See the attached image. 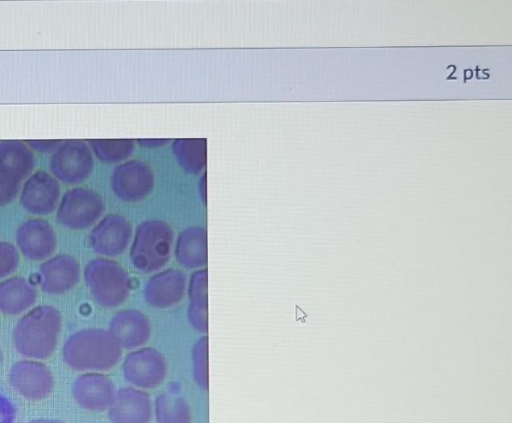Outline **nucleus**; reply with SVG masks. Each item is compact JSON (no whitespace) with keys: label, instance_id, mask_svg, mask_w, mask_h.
Returning <instances> with one entry per match:
<instances>
[{"label":"nucleus","instance_id":"obj_1","mask_svg":"<svg viewBox=\"0 0 512 423\" xmlns=\"http://www.w3.org/2000/svg\"><path fill=\"white\" fill-rule=\"evenodd\" d=\"M122 350L108 329L85 328L66 339L62 359L73 370L104 373L117 366Z\"/></svg>","mask_w":512,"mask_h":423},{"label":"nucleus","instance_id":"obj_2","mask_svg":"<svg viewBox=\"0 0 512 423\" xmlns=\"http://www.w3.org/2000/svg\"><path fill=\"white\" fill-rule=\"evenodd\" d=\"M61 329L62 317L57 308L35 306L18 319L12 333L14 348L26 359L45 360L56 350Z\"/></svg>","mask_w":512,"mask_h":423},{"label":"nucleus","instance_id":"obj_3","mask_svg":"<svg viewBox=\"0 0 512 423\" xmlns=\"http://www.w3.org/2000/svg\"><path fill=\"white\" fill-rule=\"evenodd\" d=\"M173 244L174 231L168 223L144 221L135 231L129 252L130 263L140 273H156L169 261Z\"/></svg>","mask_w":512,"mask_h":423},{"label":"nucleus","instance_id":"obj_4","mask_svg":"<svg viewBox=\"0 0 512 423\" xmlns=\"http://www.w3.org/2000/svg\"><path fill=\"white\" fill-rule=\"evenodd\" d=\"M83 276L92 298L103 308L122 305L131 292L129 274L113 259L98 257L90 260Z\"/></svg>","mask_w":512,"mask_h":423},{"label":"nucleus","instance_id":"obj_5","mask_svg":"<svg viewBox=\"0 0 512 423\" xmlns=\"http://www.w3.org/2000/svg\"><path fill=\"white\" fill-rule=\"evenodd\" d=\"M105 211L102 196L87 187H74L60 198L56 221L70 230H86L94 226Z\"/></svg>","mask_w":512,"mask_h":423},{"label":"nucleus","instance_id":"obj_6","mask_svg":"<svg viewBox=\"0 0 512 423\" xmlns=\"http://www.w3.org/2000/svg\"><path fill=\"white\" fill-rule=\"evenodd\" d=\"M52 175L66 185H78L92 173L94 158L90 146L82 140H64L49 160Z\"/></svg>","mask_w":512,"mask_h":423},{"label":"nucleus","instance_id":"obj_7","mask_svg":"<svg viewBox=\"0 0 512 423\" xmlns=\"http://www.w3.org/2000/svg\"><path fill=\"white\" fill-rule=\"evenodd\" d=\"M124 379L132 387L151 390L160 386L167 375L163 354L153 347H141L128 353L122 363Z\"/></svg>","mask_w":512,"mask_h":423},{"label":"nucleus","instance_id":"obj_8","mask_svg":"<svg viewBox=\"0 0 512 423\" xmlns=\"http://www.w3.org/2000/svg\"><path fill=\"white\" fill-rule=\"evenodd\" d=\"M110 183L113 193L121 201L134 203L142 201L151 193L155 176L146 162L131 159L114 168Z\"/></svg>","mask_w":512,"mask_h":423},{"label":"nucleus","instance_id":"obj_9","mask_svg":"<svg viewBox=\"0 0 512 423\" xmlns=\"http://www.w3.org/2000/svg\"><path fill=\"white\" fill-rule=\"evenodd\" d=\"M10 385L25 399L40 401L48 397L55 385L51 369L44 362L34 359L18 360L8 373Z\"/></svg>","mask_w":512,"mask_h":423},{"label":"nucleus","instance_id":"obj_10","mask_svg":"<svg viewBox=\"0 0 512 423\" xmlns=\"http://www.w3.org/2000/svg\"><path fill=\"white\" fill-rule=\"evenodd\" d=\"M132 239L131 223L120 214H108L101 218L89 234L93 252L103 258L122 255Z\"/></svg>","mask_w":512,"mask_h":423},{"label":"nucleus","instance_id":"obj_11","mask_svg":"<svg viewBox=\"0 0 512 423\" xmlns=\"http://www.w3.org/2000/svg\"><path fill=\"white\" fill-rule=\"evenodd\" d=\"M16 247L29 261L43 262L54 255L57 235L45 219L36 217L23 221L15 234Z\"/></svg>","mask_w":512,"mask_h":423},{"label":"nucleus","instance_id":"obj_12","mask_svg":"<svg viewBox=\"0 0 512 423\" xmlns=\"http://www.w3.org/2000/svg\"><path fill=\"white\" fill-rule=\"evenodd\" d=\"M59 181L46 171L38 170L26 178L20 193L21 207L36 216L53 213L60 201Z\"/></svg>","mask_w":512,"mask_h":423},{"label":"nucleus","instance_id":"obj_13","mask_svg":"<svg viewBox=\"0 0 512 423\" xmlns=\"http://www.w3.org/2000/svg\"><path fill=\"white\" fill-rule=\"evenodd\" d=\"M117 389L112 379L102 372H84L72 383L71 394L82 408L93 412L108 411Z\"/></svg>","mask_w":512,"mask_h":423},{"label":"nucleus","instance_id":"obj_14","mask_svg":"<svg viewBox=\"0 0 512 423\" xmlns=\"http://www.w3.org/2000/svg\"><path fill=\"white\" fill-rule=\"evenodd\" d=\"M41 290L48 295H62L79 283L81 267L69 254H56L43 261L38 270Z\"/></svg>","mask_w":512,"mask_h":423},{"label":"nucleus","instance_id":"obj_15","mask_svg":"<svg viewBox=\"0 0 512 423\" xmlns=\"http://www.w3.org/2000/svg\"><path fill=\"white\" fill-rule=\"evenodd\" d=\"M185 274L174 268L156 272L144 286L146 303L157 309H169L180 303L185 295Z\"/></svg>","mask_w":512,"mask_h":423},{"label":"nucleus","instance_id":"obj_16","mask_svg":"<svg viewBox=\"0 0 512 423\" xmlns=\"http://www.w3.org/2000/svg\"><path fill=\"white\" fill-rule=\"evenodd\" d=\"M153 415L150 395L132 386L117 390L114 403L108 410L111 423H150Z\"/></svg>","mask_w":512,"mask_h":423},{"label":"nucleus","instance_id":"obj_17","mask_svg":"<svg viewBox=\"0 0 512 423\" xmlns=\"http://www.w3.org/2000/svg\"><path fill=\"white\" fill-rule=\"evenodd\" d=\"M108 330L121 348L126 350L143 347L151 336L149 318L136 309H123L115 313Z\"/></svg>","mask_w":512,"mask_h":423},{"label":"nucleus","instance_id":"obj_18","mask_svg":"<svg viewBox=\"0 0 512 423\" xmlns=\"http://www.w3.org/2000/svg\"><path fill=\"white\" fill-rule=\"evenodd\" d=\"M174 255L185 269H203L208 261L206 229L200 226L184 229L175 241Z\"/></svg>","mask_w":512,"mask_h":423},{"label":"nucleus","instance_id":"obj_19","mask_svg":"<svg viewBox=\"0 0 512 423\" xmlns=\"http://www.w3.org/2000/svg\"><path fill=\"white\" fill-rule=\"evenodd\" d=\"M37 298V288L24 277L12 276L0 281V312L5 315L26 313Z\"/></svg>","mask_w":512,"mask_h":423},{"label":"nucleus","instance_id":"obj_20","mask_svg":"<svg viewBox=\"0 0 512 423\" xmlns=\"http://www.w3.org/2000/svg\"><path fill=\"white\" fill-rule=\"evenodd\" d=\"M189 305L187 319L198 332L208 331V272L206 268L195 270L188 282Z\"/></svg>","mask_w":512,"mask_h":423},{"label":"nucleus","instance_id":"obj_21","mask_svg":"<svg viewBox=\"0 0 512 423\" xmlns=\"http://www.w3.org/2000/svg\"><path fill=\"white\" fill-rule=\"evenodd\" d=\"M34 163V154L27 144L18 140L0 142V170L23 181L32 174Z\"/></svg>","mask_w":512,"mask_h":423},{"label":"nucleus","instance_id":"obj_22","mask_svg":"<svg viewBox=\"0 0 512 423\" xmlns=\"http://www.w3.org/2000/svg\"><path fill=\"white\" fill-rule=\"evenodd\" d=\"M153 412L157 423H191L188 401L178 395L162 393L154 401Z\"/></svg>","mask_w":512,"mask_h":423},{"label":"nucleus","instance_id":"obj_23","mask_svg":"<svg viewBox=\"0 0 512 423\" xmlns=\"http://www.w3.org/2000/svg\"><path fill=\"white\" fill-rule=\"evenodd\" d=\"M178 164L187 173L197 174L206 165V140L177 139L172 145Z\"/></svg>","mask_w":512,"mask_h":423},{"label":"nucleus","instance_id":"obj_24","mask_svg":"<svg viewBox=\"0 0 512 423\" xmlns=\"http://www.w3.org/2000/svg\"><path fill=\"white\" fill-rule=\"evenodd\" d=\"M88 142L97 159L110 164L126 160L135 148L131 139H91Z\"/></svg>","mask_w":512,"mask_h":423},{"label":"nucleus","instance_id":"obj_25","mask_svg":"<svg viewBox=\"0 0 512 423\" xmlns=\"http://www.w3.org/2000/svg\"><path fill=\"white\" fill-rule=\"evenodd\" d=\"M192 366L195 383L204 391L209 388L208 337L199 338L192 348Z\"/></svg>","mask_w":512,"mask_h":423},{"label":"nucleus","instance_id":"obj_26","mask_svg":"<svg viewBox=\"0 0 512 423\" xmlns=\"http://www.w3.org/2000/svg\"><path fill=\"white\" fill-rule=\"evenodd\" d=\"M20 263V253L17 247L7 241H0V280L13 274Z\"/></svg>","mask_w":512,"mask_h":423},{"label":"nucleus","instance_id":"obj_27","mask_svg":"<svg viewBox=\"0 0 512 423\" xmlns=\"http://www.w3.org/2000/svg\"><path fill=\"white\" fill-rule=\"evenodd\" d=\"M21 182L13 175L0 170V206L11 203L21 190Z\"/></svg>","mask_w":512,"mask_h":423},{"label":"nucleus","instance_id":"obj_28","mask_svg":"<svg viewBox=\"0 0 512 423\" xmlns=\"http://www.w3.org/2000/svg\"><path fill=\"white\" fill-rule=\"evenodd\" d=\"M64 140H28L27 145L34 151L40 153H53L55 152Z\"/></svg>","mask_w":512,"mask_h":423},{"label":"nucleus","instance_id":"obj_29","mask_svg":"<svg viewBox=\"0 0 512 423\" xmlns=\"http://www.w3.org/2000/svg\"><path fill=\"white\" fill-rule=\"evenodd\" d=\"M170 140L168 139H141V140H138L139 144H141L142 146H145V147H158V146H162V145H165L167 142H169Z\"/></svg>","mask_w":512,"mask_h":423},{"label":"nucleus","instance_id":"obj_30","mask_svg":"<svg viewBox=\"0 0 512 423\" xmlns=\"http://www.w3.org/2000/svg\"><path fill=\"white\" fill-rule=\"evenodd\" d=\"M199 192L201 195L202 200L204 203H206V174L202 176L200 182H199Z\"/></svg>","mask_w":512,"mask_h":423},{"label":"nucleus","instance_id":"obj_31","mask_svg":"<svg viewBox=\"0 0 512 423\" xmlns=\"http://www.w3.org/2000/svg\"><path fill=\"white\" fill-rule=\"evenodd\" d=\"M28 423H66L59 419H52V418H38L34 419Z\"/></svg>","mask_w":512,"mask_h":423},{"label":"nucleus","instance_id":"obj_32","mask_svg":"<svg viewBox=\"0 0 512 423\" xmlns=\"http://www.w3.org/2000/svg\"><path fill=\"white\" fill-rule=\"evenodd\" d=\"M3 360H4V355H3V351H2V349L0 347V367H1L2 363H3Z\"/></svg>","mask_w":512,"mask_h":423}]
</instances>
